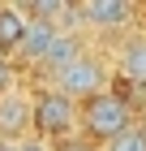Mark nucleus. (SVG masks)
<instances>
[{"label":"nucleus","instance_id":"nucleus-1","mask_svg":"<svg viewBox=\"0 0 146 151\" xmlns=\"http://www.w3.org/2000/svg\"><path fill=\"white\" fill-rule=\"evenodd\" d=\"M82 125V108L78 99H69L65 91H56V86H47V91L34 95V134L47 142H65L73 138V129Z\"/></svg>","mask_w":146,"mask_h":151},{"label":"nucleus","instance_id":"nucleus-2","mask_svg":"<svg viewBox=\"0 0 146 151\" xmlns=\"http://www.w3.org/2000/svg\"><path fill=\"white\" fill-rule=\"evenodd\" d=\"M133 125V108L125 104L116 91L108 95H95L90 104H82V129L90 134V142H108L116 138V134H125V129Z\"/></svg>","mask_w":146,"mask_h":151},{"label":"nucleus","instance_id":"nucleus-3","mask_svg":"<svg viewBox=\"0 0 146 151\" xmlns=\"http://www.w3.org/2000/svg\"><path fill=\"white\" fill-rule=\"evenodd\" d=\"M56 91H65L69 99H95V95H108V65H103L95 52H86L82 60H73L65 73L56 78Z\"/></svg>","mask_w":146,"mask_h":151},{"label":"nucleus","instance_id":"nucleus-4","mask_svg":"<svg viewBox=\"0 0 146 151\" xmlns=\"http://www.w3.org/2000/svg\"><path fill=\"white\" fill-rule=\"evenodd\" d=\"M34 134V95L22 86L9 95H0V138L4 142H26Z\"/></svg>","mask_w":146,"mask_h":151},{"label":"nucleus","instance_id":"nucleus-5","mask_svg":"<svg viewBox=\"0 0 146 151\" xmlns=\"http://www.w3.org/2000/svg\"><path fill=\"white\" fill-rule=\"evenodd\" d=\"M133 17V9L125 4V0H86L78 4V22L82 30H116Z\"/></svg>","mask_w":146,"mask_h":151},{"label":"nucleus","instance_id":"nucleus-6","mask_svg":"<svg viewBox=\"0 0 146 151\" xmlns=\"http://www.w3.org/2000/svg\"><path fill=\"white\" fill-rule=\"evenodd\" d=\"M82 56H86V39H82V30H60L56 43H52V52L43 56V65H39V69L56 82L60 73H65L73 60H82Z\"/></svg>","mask_w":146,"mask_h":151},{"label":"nucleus","instance_id":"nucleus-7","mask_svg":"<svg viewBox=\"0 0 146 151\" xmlns=\"http://www.w3.org/2000/svg\"><path fill=\"white\" fill-rule=\"evenodd\" d=\"M26 30H30V13L17 9V4H0V47H4V56L22 52Z\"/></svg>","mask_w":146,"mask_h":151},{"label":"nucleus","instance_id":"nucleus-8","mask_svg":"<svg viewBox=\"0 0 146 151\" xmlns=\"http://www.w3.org/2000/svg\"><path fill=\"white\" fill-rule=\"evenodd\" d=\"M116 69L129 82H146V35H129L116 52Z\"/></svg>","mask_w":146,"mask_h":151},{"label":"nucleus","instance_id":"nucleus-9","mask_svg":"<svg viewBox=\"0 0 146 151\" xmlns=\"http://www.w3.org/2000/svg\"><path fill=\"white\" fill-rule=\"evenodd\" d=\"M56 26L52 22H39V17H30V30H26V43H22V52L17 56H26L30 65H43V56L52 52V43H56Z\"/></svg>","mask_w":146,"mask_h":151},{"label":"nucleus","instance_id":"nucleus-10","mask_svg":"<svg viewBox=\"0 0 146 151\" xmlns=\"http://www.w3.org/2000/svg\"><path fill=\"white\" fill-rule=\"evenodd\" d=\"M103 151H146V125H142V121H133V125L125 129V134H116Z\"/></svg>","mask_w":146,"mask_h":151},{"label":"nucleus","instance_id":"nucleus-11","mask_svg":"<svg viewBox=\"0 0 146 151\" xmlns=\"http://www.w3.org/2000/svg\"><path fill=\"white\" fill-rule=\"evenodd\" d=\"M9 91H17V69L9 65V56L0 60V95H9Z\"/></svg>","mask_w":146,"mask_h":151},{"label":"nucleus","instance_id":"nucleus-12","mask_svg":"<svg viewBox=\"0 0 146 151\" xmlns=\"http://www.w3.org/2000/svg\"><path fill=\"white\" fill-rule=\"evenodd\" d=\"M56 151H103V147L90 138H65V142H56Z\"/></svg>","mask_w":146,"mask_h":151},{"label":"nucleus","instance_id":"nucleus-13","mask_svg":"<svg viewBox=\"0 0 146 151\" xmlns=\"http://www.w3.org/2000/svg\"><path fill=\"white\" fill-rule=\"evenodd\" d=\"M22 151H56V142H47V138H39V134H30V138L22 142Z\"/></svg>","mask_w":146,"mask_h":151},{"label":"nucleus","instance_id":"nucleus-14","mask_svg":"<svg viewBox=\"0 0 146 151\" xmlns=\"http://www.w3.org/2000/svg\"><path fill=\"white\" fill-rule=\"evenodd\" d=\"M0 151H22V142H0Z\"/></svg>","mask_w":146,"mask_h":151},{"label":"nucleus","instance_id":"nucleus-15","mask_svg":"<svg viewBox=\"0 0 146 151\" xmlns=\"http://www.w3.org/2000/svg\"><path fill=\"white\" fill-rule=\"evenodd\" d=\"M0 60H4V47H0Z\"/></svg>","mask_w":146,"mask_h":151},{"label":"nucleus","instance_id":"nucleus-16","mask_svg":"<svg viewBox=\"0 0 146 151\" xmlns=\"http://www.w3.org/2000/svg\"><path fill=\"white\" fill-rule=\"evenodd\" d=\"M0 142H4V138H0Z\"/></svg>","mask_w":146,"mask_h":151}]
</instances>
